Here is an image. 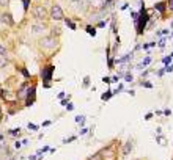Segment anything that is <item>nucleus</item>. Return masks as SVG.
I'll list each match as a JSON object with an SVG mask.
<instances>
[{
	"label": "nucleus",
	"instance_id": "6e6552de",
	"mask_svg": "<svg viewBox=\"0 0 173 160\" xmlns=\"http://www.w3.org/2000/svg\"><path fill=\"white\" fill-rule=\"evenodd\" d=\"M2 99H5V101H18V96L11 94L10 91H2Z\"/></svg>",
	"mask_w": 173,
	"mask_h": 160
},
{
	"label": "nucleus",
	"instance_id": "9d476101",
	"mask_svg": "<svg viewBox=\"0 0 173 160\" xmlns=\"http://www.w3.org/2000/svg\"><path fill=\"white\" fill-rule=\"evenodd\" d=\"M32 28H33V33H40V32H43V30H44V25H40V24H36V25H33Z\"/></svg>",
	"mask_w": 173,
	"mask_h": 160
},
{
	"label": "nucleus",
	"instance_id": "4468645a",
	"mask_svg": "<svg viewBox=\"0 0 173 160\" xmlns=\"http://www.w3.org/2000/svg\"><path fill=\"white\" fill-rule=\"evenodd\" d=\"M87 32H88L90 35H95V28H93V27H87Z\"/></svg>",
	"mask_w": 173,
	"mask_h": 160
},
{
	"label": "nucleus",
	"instance_id": "1a4fd4ad",
	"mask_svg": "<svg viewBox=\"0 0 173 160\" xmlns=\"http://www.w3.org/2000/svg\"><path fill=\"white\" fill-rule=\"evenodd\" d=\"M131 151H132V143H131V141L124 143V146H123V152H121V154H123V155H127Z\"/></svg>",
	"mask_w": 173,
	"mask_h": 160
},
{
	"label": "nucleus",
	"instance_id": "f8f14e48",
	"mask_svg": "<svg viewBox=\"0 0 173 160\" xmlns=\"http://www.w3.org/2000/svg\"><path fill=\"white\" fill-rule=\"evenodd\" d=\"M87 160H101V155L96 154V155H93V157H90V158H87Z\"/></svg>",
	"mask_w": 173,
	"mask_h": 160
},
{
	"label": "nucleus",
	"instance_id": "7ed1b4c3",
	"mask_svg": "<svg viewBox=\"0 0 173 160\" xmlns=\"http://www.w3.org/2000/svg\"><path fill=\"white\" fill-rule=\"evenodd\" d=\"M55 44H57V41H55L54 36H46V38L41 39V47L43 49H52Z\"/></svg>",
	"mask_w": 173,
	"mask_h": 160
},
{
	"label": "nucleus",
	"instance_id": "6ab92c4d",
	"mask_svg": "<svg viewBox=\"0 0 173 160\" xmlns=\"http://www.w3.org/2000/svg\"><path fill=\"white\" fill-rule=\"evenodd\" d=\"M76 121H77V122H84V116H77Z\"/></svg>",
	"mask_w": 173,
	"mask_h": 160
},
{
	"label": "nucleus",
	"instance_id": "4be33fe9",
	"mask_svg": "<svg viewBox=\"0 0 173 160\" xmlns=\"http://www.w3.org/2000/svg\"><path fill=\"white\" fill-rule=\"evenodd\" d=\"M0 3H5V5H8V0H0Z\"/></svg>",
	"mask_w": 173,
	"mask_h": 160
},
{
	"label": "nucleus",
	"instance_id": "412c9836",
	"mask_svg": "<svg viewBox=\"0 0 173 160\" xmlns=\"http://www.w3.org/2000/svg\"><path fill=\"white\" fill-rule=\"evenodd\" d=\"M110 97V91H107V94L105 96H102V99H109Z\"/></svg>",
	"mask_w": 173,
	"mask_h": 160
},
{
	"label": "nucleus",
	"instance_id": "5701e85b",
	"mask_svg": "<svg viewBox=\"0 0 173 160\" xmlns=\"http://www.w3.org/2000/svg\"><path fill=\"white\" fill-rule=\"evenodd\" d=\"M73 2H80V0H73Z\"/></svg>",
	"mask_w": 173,
	"mask_h": 160
},
{
	"label": "nucleus",
	"instance_id": "f3484780",
	"mask_svg": "<svg viewBox=\"0 0 173 160\" xmlns=\"http://www.w3.org/2000/svg\"><path fill=\"white\" fill-rule=\"evenodd\" d=\"M0 55H5V47L0 46Z\"/></svg>",
	"mask_w": 173,
	"mask_h": 160
},
{
	"label": "nucleus",
	"instance_id": "2eb2a0df",
	"mask_svg": "<svg viewBox=\"0 0 173 160\" xmlns=\"http://www.w3.org/2000/svg\"><path fill=\"white\" fill-rule=\"evenodd\" d=\"M168 10L173 11V0H168Z\"/></svg>",
	"mask_w": 173,
	"mask_h": 160
},
{
	"label": "nucleus",
	"instance_id": "423d86ee",
	"mask_svg": "<svg viewBox=\"0 0 173 160\" xmlns=\"http://www.w3.org/2000/svg\"><path fill=\"white\" fill-rule=\"evenodd\" d=\"M0 21H2V24H7V25H13L14 24V21H13V18H11L10 13L2 14V16H0Z\"/></svg>",
	"mask_w": 173,
	"mask_h": 160
},
{
	"label": "nucleus",
	"instance_id": "f03ea898",
	"mask_svg": "<svg viewBox=\"0 0 173 160\" xmlns=\"http://www.w3.org/2000/svg\"><path fill=\"white\" fill-rule=\"evenodd\" d=\"M63 18H65V14H63L62 7H60V5H52V8H51V19H54V21H62Z\"/></svg>",
	"mask_w": 173,
	"mask_h": 160
},
{
	"label": "nucleus",
	"instance_id": "f257e3e1",
	"mask_svg": "<svg viewBox=\"0 0 173 160\" xmlns=\"http://www.w3.org/2000/svg\"><path fill=\"white\" fill-rule=\"evenodd\" d=\"M32 14H33V18L38 19V21L47 19V10H46L43 5H35V7L32 8Z\"/></svg>",
	"mask_w": 173,
	"mask_h": 160
},
{
	"label": "nucleus",
	"instance_id": "aec40b11",
	"mask_svg": "<svg viewBox=\"0 0 173 160\" xmlns=\"http://www.w3.org/2000/svg\"><path fill=\"white\" fill-rule=\"evenodd\" d=\"M66 24H68V25H69V27H71V28H74V24H73V22H71V21H66Z\"/></svg>",
	"mask_w": 173,
	"mask_h": 160
},
{
	"label": "nucleus",
	"instance_id": "0eeeda50",
	"mask_svg": "<svg viewBox=\"0 0 173 160\" xmlns=\"http://www.w3.org/2000/svg\"><path fill=\"white\" fill-rule=\"evenodd\" d=\"M27 93H29V83H24V85L21 86V90L18 91V97H19V99H22V97H25V96H27Z\"/></svg>",
	"mask_w": 173,
	"mask_h": 160
},
{
	"label": "nucleus",
	"instance_id": "9b49d317",
	"mask_svg": "<svg viewBox=\"0 0 173 160\" xmlns=\"http://www.w3.org/2000/svg\"><path fill=\"white\" fill-rule=\"evenodd\" d=\"M7 66V60L3 58V55H0V68H5Z\"/></svg>",
	"mask_w": 173,
	"mask_h": 160
},
{
	"label": "nucleus",
	"instance_id": "39448f33",
	"mask_svg": "<svg viewBox=\"0 0 173 160\" xmlns=\"http://www.w3.org/2000/svg\"><path fill=\"white\" fill-rule=\"evenodd\" d=\"M52 71H54V68L49 65V66H46L44 69H43V72H41V77L44 79V80H51V75H52Z\"/></svg>",
	"mask_w": 173,
	"mask_h": 160
},
{
	"label": "nucleus",
	"instance_id": "ddd939ff",
	"mask_svg": "<svg viewBox=\"0 0 173 160\" xmlns=\"http://www.w3.org/2000/svg\"><path fill=\"white\" fill-rule=\"evenodd\" d=\"M164 3H157L156 5V10H159V11H164V7H162Z\"/></svg>",
	"mask_w": 173,
	"mask_h": 160
},
{
	"label": "nucleus",
	"instance_id": "dca6fc26",
	"mask_svg": "<svg viewBox=\"0 0 173 160\" xmlns=\"http://www.w3.org/2000/svg\"><path fill=\"white\" fill-rule=\"evenodd\" d=\"M148 63H149V58H148V57H146V58H145V60H143V63H142V66H146V65H148Z\"/></svg>",
	"mask_w": 173,
	"mask_h": 160
},
{
	"label": "nucleus",
	"instance_id": "a211bd4d",
	"mask_svg": "<svg viewBox=\"0 0 173 160\" xmlns=\"http://www.w3.org/2000/svg\"><path fill=\"white\" fill-rule=\"evenodd\" d=\"M22 2H24V7H25V8L30 5V0H22Z\"/></svg>",
	"mask_w": 173,
	"mask_h": 160
},
{
	"label": "nucleus",
	"instance_id": "20e7f679",
	"mask_svg": "<svg viewBox=\"0 0 173 160\" xmlns=\"http://www.w3.org/2000/svg\"><path fill=\"white\" fill-rule=\"evenodd\" d=\"M87 3H88V7H90L91 10H101V8L105 5L104 0H87Z\"/></svg>",
	"mask_w": 173,
	"mask_h": 160
}]
</instances>
